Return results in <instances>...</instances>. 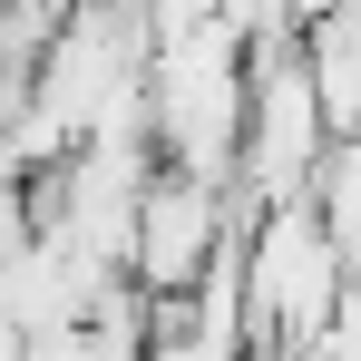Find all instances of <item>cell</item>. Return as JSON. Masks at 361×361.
I'll use <instances>...</instances> for the list:
<instances>
[{"label": "cell", "instance_id": "6da1fadb", "mask_svg": "<svg viewBox=\"0 0 361 361\" xmlns=\"http://www.w3.org/2000/svg\"><path fill=\"white\" fill-rule=\"evenodd\" d=\"M352 293V254L342 235L322 225V205L293 195V205H254L244 225V312H254V352H283L312 361L332 312Z\"/></svg>", "mask_w": 361, "mask_h": 361}, {"label": "cell", "instance_id": "7a4b0ae2", "mask_svg": "<svg viewBox=\"0 0 361 361\" xmlns=\"http://www.w3.org/2000/svg\"><path fill=\"white\" fill-rule=\"evenodd\" d=\"M322 147H332V118H322V88H312L302 39H264V49H254V118H244L235 195L244 205H293V195H312Z\"/></svg>", "mask_w": 361, "mask_h": 361}, {"label": "cell", "instance_id": "3957f363", "mask_svg": "<svg viewBox=\"0 0 361 361\" xmlns=\"http://www.w3.org/2000/svg\"><path fill=\"white\" fill-rule=\"evenodd\" d=\"M235 185L225 176H195V166H157L147 195H137V283L147 293H195L215 274V254L235 244Z\"/></svg>", "mask_w": 361, "mask_h": 361}]
</instances>
